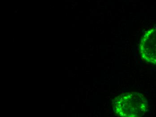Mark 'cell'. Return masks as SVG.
Here are the masks:
<instances>
[{
    "label": "cell",
    "mask_w": 156,
    "mask_h": 117,
    "mask_svg": "<svg viewBox=\"0 0 156 117\" xmlns=\"http://www.w3.org/2000/svg\"><path fill=\"white\" fill-rule=\"evenodd\" d=\"M114 112L119 116L139 117L148 110V100L141 93L130 92L119 95L112 101Z\"/></svg>",
    "instance_id": "6da1fadb"
},
{
    "label": "cell",
    "mask_w": 156,
    "mask_h": 117,
    "mask_svg": "<svg viewBox=\"0 0 156 117\" xmlns=\"http://www.w3.org/2000/svg\"><path fill=\"white\" fill-rule=\"evenodd\" d=\"M140 51L144 60L156 64V27L149 29L143 36Z\"/></svg>",
    "instance_id": "7a4b0ae2"
}]
</instances>
